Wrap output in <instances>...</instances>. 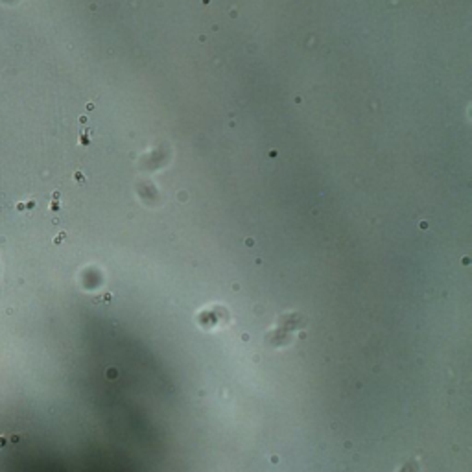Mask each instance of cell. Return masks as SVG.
Segmentation results:
<instances>
[{
  "label": "cell",
  "mask_w": 472,
  "mask_h": 472,
  "mask_svg": "<svg viewBox=\"0 0 472 472\" xmlns=\"http://www.w3.org/2000/svg\"><path fill=\"white\" fill-rule=\"evenodd\" d=\"M417 471H419V466H417L415 461H408V463H406L399 472H417Z\"/></svg>",
  "instance_id": "cell-1"
}]
</instances>
